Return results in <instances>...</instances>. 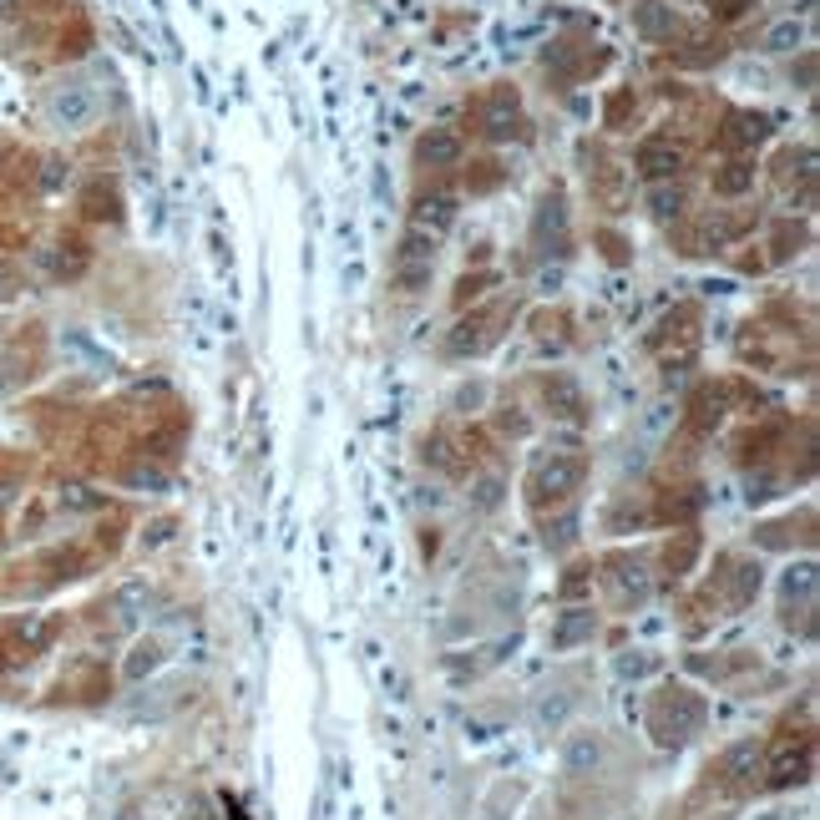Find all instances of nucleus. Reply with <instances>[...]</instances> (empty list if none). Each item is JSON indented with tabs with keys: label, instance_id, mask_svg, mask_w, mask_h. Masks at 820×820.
Wrapping results in <instances>:
<instances>
[{
	"label": "nucleus",
	"instance_id": "7ed1b4c3",
	"mask_svg": "<svg viewBox=\"0 0 820 820\" xmlns=\"http://www.w3.org/2000/svg\"><path fill=\"white\" fill-rule=\"evenodd\" d=\"M638 168H643L648 178H669V173L684 168V152H679L669 137H653V142L638 147Z\"/></svg>",
	"mask_w": 820,
	"mask_h": 820
},
{
	"label": "nucleus",
	"instance_id": "6e6552de",
	"mask_svg": "<svg viewBox=\"0 0 820 820\" xmlns=\"http://www.w3.org/2000/svg\"><path fill=\"white\" fill-rule=\"evenodd\" d=\"M719 770H724L729 780H750V775L760 770V750H755V745H734V750L719 760Z\"/></svg>",
	"mask_w": 820,
	"mask_h": 820
},
{
	"label": "nucleus",
	"instance_id": "39448f33",
	"mask_svg": "<svg viewBox=\"0 0 820 820\" xmlns=\"http://www.w3.org/2000/svg\"><path fill=\"white\" fill-rule=\"evenodd\" d=\"M578 476H583V461L562 456V461H552V466L537 476V491H542V497H567V491L578 486Z\"/></svg>",
	"mask_w": 820,
	"mask_h": 820
},
{
	"label": "nucleus",
	"instance_id": "dca6fc26",
	"mask_svg": "<svg viewBox=\"0 0 820 820\" xmlns=\"http://www.w3.org/2000/svg\"><path fill=\"white\" fill-rule=\"evenodd\" d=\"M795 36H800L795 26H780V31L770 36V46H775V51H790V41H795Z\"/></svg>",
	"mask_w": 820,
	"mask_h": 820
},
{
	"label": "nucleus",
	"instance_id": "4468645a",
	"mask_svg": "<svg viewBox=\"0 0 820 820\" xmlns=\"http://www.w3.org/2000/svg\"><path fill=\"white\" fill-rule=\"evenodd\" d=\"M750 178H755V173L745 168V162H729V173H719V178H714V188H719V193H740Z\"/></svg>",
	"mask_w": 820,
	"mask_h": 820
},
{
	"label": "nucleus",
	"instance_id": "f03ea898",
	"mask_svg": "<svg viewBox=\"0 0 820 820\" xmlns=\"http://www.w3.org/2000/svg\"><path fill=\"white\" fill-rule=\"evenodd\" d=\"M92 112H97V97H92V87H81V81L51 92V122L56 127H87Z\"/></svg>",
	"mask_w": 820,
	"mask_h": 820
},
{
	"label": "nucleus",
	"instance_id": "0eeeda50",
	"mask_svg": "<svg viewBox=\"0 0 820 820\" xmlns=\"http://www.w3.org/2000/svg\"><path fill=\"white\" fill-rule=\"evenodd\" d=\"M481 122H486L491 137H512V127H517V97L512 92H497V97L486 102V117Z\"/></svg>",
	"mask_w": 820,
	"mask_h": 820
},
{
	"label": "nucleus",
	"instance_id": "ddd939ff",
	"mask_svg": "<svg viewBox=\"0 0 820 820\" xmlns=\"http://www.w3.org/2000/svg\"><path fill=\"white\" fill-rule=\"evenodd\" d=\"M152 669H157V648H152V643L132 648V659H127V679H142V674H152Z\"/></svg>",
	"mask_w": 820,
	"mask_h": 820
},
{
	"label": "nucleus",
	"instance_id": "423d86ee",
	"mask_svg": "<svg viewBox=\"0 0 820 820\" xmlns=\"http://www.w3.org/2000/svg\"><path fill=\"white\" fill-rule=\"evenodd\" d=\"M810 775V745H780V755H775V765H770V785H795V780H805Z\"/></svg>",
	"mask_w": 820,
	"mask_h": 820
},
{
	"label": "nucleus",
	"instance_id": "20e7f679",
	"mask_svg": "<svg viewBox=\"0 0 820 820\" xmlns=\"http://www.w3.org/2000/svg\"><path fill=\"white\" fill-rule=\"evenodd\" d=\"M451 223H456V198H451V193H426V198L416 203V228H421V233L441 238Z\"/></svg>",
	"mask_w": 820,
	"mask_h": 820
},
{
	"label": "nucleus",
	"instance_id": "9b49d317",
	"mask_svg": "<svg viewBox=\"0 0 820 820\" xmlns=\"http://www.w3.org/2000/svg\"><path fill=\"white\" fill-rule=\"evenodd\" d=\"M416 157H421V162H456V157H461V137H451V132H431V137L416 147Z\"/></svg>",
	"mask_w": 820,
	"mask_h": 820
},
{
	"label": "nucleus",
	"instance_id": "f3484780",
	"mask_svg": "<svg viewBox=\"0 0 820 820\" xmlns=\"http://www.w3.org/2000/svg\"><path fill=\"white\" fill-rule=\"evenodd\" d=\"M66 502H71V507H97V497H87L81 486H71V491H66Z\"/></svg>",
	"mask_w": 820,
	"mask_h": 820
},
{
	"label": "nucleus",
	"instance_id": "2eb2a0df",
	"mask_svg": "<svg viewBox=\"0 0 820 820\" xmlns=\"http://www.w3.org/2000/svg\"><path fill=\"white\" fill-rule=\"evenodd\" d=\"M810 588H815V567H810V562H800V567H790V578H785V593H790V598H795V593L805 598Z\"/></svg>",
	"mask_w": 820,
	"mask_h": 820
},
{
	"label": "nucleus",
	"instance_id": "f8f14e48",
	"mask_svg": "<svg viewBox=\"0 0 820 820\" xmlns=\"http://www.w3.org/2000/svg\"><path fill=\"white\" fill-rule=\"evenodd\" d=\"M147 603H152V588H147V583H127V588L117 593V618L132 623V618L147 613Z\"/></svg>",
	"mask_w": 820,
	"mask_h": 820
},
{
	"label": "nucleus",
	"instance_id": "a211bd4d",
	"mask_svg": "<svg viewBox=\"0 0 820 820\" xmlns=\"http://www.w3.org/2000/svg\"><path fill=\"white\" fill-rule=\"evenodd\" d=\"M112 820H142V815H137V810H117Z\"/></svg>",
	"mask_w": 820,
	"mask_h": 820
},
{
	"label": "nucleus",
	"instance_id": "9d476101",
	"mask_svg": "<svg viewBox=\"0 0 820 820\" xmlns=\"http://www.w3.org/2000/svg\"><path fill=\"white\" fill-rule=\"evenodd\" d=\"M598 760H603V750H598L593 734H578V740L567 745V770H572V775H588Z\"/></svg>",
	"mask_w": 820,
	"mask_h": 820
},
{
	"label": "nucleus",
	"instance_id": "f257e3e1",
	"mask_svg": "<svg viewBox=\"0 0 820 820\" xmlns=\"http://www.w3.org/2000/svg\"><path fill=\"white\" fill-rule=\"evenodd\" d=\"M431 269H436V238L421 233V228H410L400 238V249H395V284L405 294H416L431 284Z\"/></svg>",
	"mask_w": 820,
	"mask_h": 820
},
{
	"label": "nucleus",
	"instance_id": "1a4fd4ad",
	"mask_svg": "<svg viewBox=\"0 0 820 820\" xmlns=\"http://www.w3.org/2000/svg\"><path fill=\"white\" fill-rule=\"evenodd\" d=\"M583 638H593V613H567V618L552 628V643H557V648H572V643H583Z\"/></svg>",
	"mask_w": 820,
	"mask_h": 820
}]
</instances>
